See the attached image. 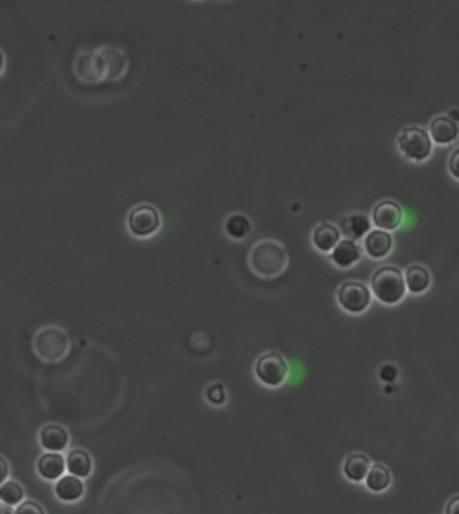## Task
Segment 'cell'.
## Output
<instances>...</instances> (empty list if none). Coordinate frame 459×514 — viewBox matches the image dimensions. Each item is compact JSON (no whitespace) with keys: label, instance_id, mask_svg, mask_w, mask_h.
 <instances>
[{"label":"cell","instance_id":"cell-17","mask_svg":"<svg viewBox=\"0 0 459 514\" xmlns=\"http://www.w3.org/2000/svg\"><path fill=\"white\" fill-rule=\"evenodd\" d=\"M68 473L77 477H87L92 471V460L84 450H73L66 460Z\"/></svg>","mask_w":459,"mask_h":514},{"label":"cell","instance_id":"cell-6","mask_svg":"<svg viewBox=\"0 0 459 514\" xmlns=\"http://www.w3.org/2000/svg\"><path fill=\"white\" fill-rule=\"evenodd\" d=\"M339 302L349 313H361L371 302V293L360 282H345L339 291Z\"/></svg>","mask_w":459,"mask_h":514},{"label":"cell","instance_id":"cell-20","mask_svg":"<svg viewBox=\"0 0 459 514\" xmlns=\"http://www.w3.org/2000/svg\"><path fill=\"white\" fill-rule=\"evenodd\" d=\"M226 231L234 240H243L252 231V223L245 215L235 214L227 219Z\"/></svg>","mask_w":459,"mask_h":514},{"label":"cell","instance_id":"cell-18","mask_svg":"<svg viewBox=\"0 0 459 514\" xmlns=\"http://www.w3.org/2000/svg\"><path fill=\"white\" fill-rule=\"evenodd\" d=\"M390 480H391L390 471L383 464H374L372 467H370V471L365 477L367 486L374 492H381L387 489L390 485Z\"/></svg>","mask_w":459,"mask_h":514},{"label":"cell","instance_id":"cell-14","mask_svg":"<svg viewBox=\"0 0 459 514\" xmlns=\"http://www.w3.org/2000/svg\"><path fill=\"white\" fill-rule=\"evenodd\" d=\"M55 493L64 501H77L84 494V483L77 476H66L55 485Z\"/></svg>","mask_w":459,"mask_h":514},{"label":"cell","instance_id":"cell-28","mask_svg":"<svg viewBox=\"0 0 459 514\" xmlns=\"http://www.w3.org/2000/svg\"><path fill=\"white\" fill-rule=\"evenodd\" d=\"M1 69H3V55L0 52V71H1Z\"/></svg>","mask_w":459,"mask_h":514},{"label":"cell","instance_id":"cell-19","mask_svg":"<svg viewBox=\"0 0 459 514\" xmlns=\"http://www.w3.org/2000/svg\"><path fill=\"white\" fill-rule=\"evenodd\" d=\"M406 281L409 292H425L430 285V274L422 266H412L407 270Z\"/></svg>","mask_w":459,"mask_h":514},{"label":"cell","instance_id":"cell-12","mask_svg":"<svg viewBox=\"0 0 459 514\" xmlns=\"http://www.w3.org/2000/svg\"><path fill=\"white\" fill-rule=\"evenodd\" d=\"M66 469V462L61 454H45L38 462V471L46 480L59 478Z\"/></svg>","mask_w":459,"mask_h":514},{"label":"cell","instance_id":"cell-2","mask_svg":"<svg viewBox=\"0 0 459 514\" xmlns=\"http://www.w3.org/2000/svg\"><path fill=\"white\" fill-rule=\"evenodd\" d=\"M374 295L384 304H396L406 292V281L402 272L393 266L379 269L372 277Z\"/></svg>","mask_w":459,"mask_h":514},{"label":"cell","instance_id":"cell-29","mask_svg":"<svg viewBox=\"0 0 459 514\" xmlns=\"http://www.w3.org/2000/svg\"><path fill=\"white\" fill-rule=\"evenodd\" d=\"M0 512H1V508H0Z\"/></svg>","mask_w":459,"mask_h":514},{"label":"cell","instance_id":"cell-7","mask_svg":"<svg viewBox=\"0 0 459 514\" xmlns=\"http://www.w3.org/2000/svg\"><path fill=\"white\" fill-rule=\"evenodd\" d=\"M402 208L391 200H386L377 205L372 215L376 227H380L386 231L395 230L402 222Z\"/></svg>","mask_w":459,"mask_h":514},{"label":"cell","instance_id":"cell-4","mask_svg":"<svg viewBox=\"0 0 459 514\" xmlns=\"http://www.w3.org/2000/svg\"><path fill=\"white\" fill-rule=\"evenodd\" d=\"M255 374L263 384L277 387L282 384L288 376V364L281 355L270 352L256 361Z\"/></svg>","mask_w":459,"mask_h":514},{"label":"cell","instance_id":"cell-15","mask_svg":"<svg viewBox=\"0 0 459 514\" xmlns=\"http://www.w3.org/2000/svg\"><path fill=\"white\" fill-rule=\"evenodd\" d=\"M340 226L342 234L345 237L352 238V240H360L370 231L371 223L365 215L355 214V215H351L342 219Z\"/></svg>","mask_w":459,"mask_h":514},{"label":"cell","instance_id":"cell-22","mask_svg":"<svg viewBox=\"0 0 459 514\" xmlns=\"http://www.w3.org/2000/svg\"><path fill=\"white\" fill-rule=\"evenodd\" d=\"M207 399L212 403V404H223L226 402V394L223 390L221 384H214L207 390Z\"/></svg>","mask_w":459,"mask_h":514},{"label":"cell","instance_id":"cell-25","mask_svg":"<svg viewBox=\"0 0 459 514\" xmlns=\"http://www.w3.org/2000/svg\"><path fill=\"white\" fill-rule=\"evenodd\" d=\"M450 171L457 179H459V148L450 159Z\"/></svg>","mask_w":459,"mask_h":514},{"label":"cell","instance_id":"cell-21","mask_svg":"<svg viewBox=\"0 0 459 514\" xmlns=\"http://www.w3.org/2000/svg\"><path fill=\"white\" fill-rule=\"evenodd\" d=\"M24 497L23 489L14 480L0 485V501L7 506H15Z\"/></svg>","mask_w":459,"mask_h":514},{"label":"cell","instance_id":"cell-26","mask_svg":"<svg viewBox=\"0 0 459 514\" xmlns=\"http://www.w3.org/2000/svg\"><path fill=\"white\" fill-rule=\"evenodd\" d=\"M8 476V464L4 461V458L0 457V485L6 480Z\"/></svg>","mask_w":459,"mask_h":514},{"label":"cell","instance_id":"cell-3","mask_svg":"<svg viewBox=\"0 0 459 514\" xmlns=\"http://www.w3.org/2000/svg\"><path fill=\"white\" fill-rule=\"evenodd\" d=\"M399 148L407 159L425 160L431 154V138L422 128H406L399 138Z\"/></svg>","mask_w":459,"mask_h":514},{"label":"cell","instance_id":"cell-8","mask_svg":"<svg viewBox=\"0 0 459 514\" xmlns=\"http://www.w3.org/2000/svg\"><path fill=\"white\" fill-rule=\"evenodd\" d=\"M339 242H340V231L333 224L321 223L320 226L316 227L313 233V243L323 253L333 250Z\"/></svg>","mask_w":459,"mask_h":514},{"label":"cell","instance_id":"cell-5","mask_svg":"<svg viewBox=\"0 0 459 514\" xmlns=\"http://www.w3.org/2000/svg\"><path fill=\"white\" fill-rule=\"evenodd\" d=\"M160 215L152 206L144 205L138 206L129 214L128 226L133 235L140 238H147L153 235L160 228Z\"/></svg>","mask_w":459,"mask_h":514},{"label":"cell","instance_id":"cell-10","mask_svg":"<svg viewBox=\"0 0 459 514\" xmlns=\"http://www.w3.org/2000/svg\"><path fill=\"white\" fill-rule=\"evenodd\" d=\"M431 138L438 144H449L458 136V126L449 117H437L431 122Z\"/></svg>","mask_w":459,"mask_h":514},{"label":"cell","instance_id":"cell-11","mask_svg":"<svg viewBox=\"0 0 459 514\" xmlns=\"http://www.w3.org/2000/svg\"><path fill=\"white\" fill-rule=\"evenodd\" d=\"M392 247V237L383 231V230H374L370 233V235L365 238V250L372 258L386 257Z\"/></svg>","mask_w":459,"mask_h":514},{"label":"cell","instance_id":"cell-24","mask_svg":"<svg viewBox=\"0 0 459 514\" xmlns=\"http://www.w3.org/2000/svg\"><path fill=\"white\" fill-rule=\"evenodd\" d=\"M398 376V371L395 367L392 365H386L381 368L380 371V377L384 380V381H393Z\"/></svg>","mask_w":459,"mask_h":514},{"label":"cell","instance_id":"cell-9","mask_svg":"<svg viewBox=\"0 0 459 514\" xmlns=\"http://www.w3.org/2000/svg\"><path fill=\"white\" fill-rule=\"evenodd\" d=\"M361 257V250L354 240H340L333 249L332 259L340 267H349Z\"/></svg>","mask_w":459,"mask_h":514},{"label":"cell","instance_id":"cell-27","mask_svg":"<svg viewBox=\"0 0 459 514\" xmlns=\"http://www.w3.org/2000/svg\"><path fill=\"white\" fill-rule=\"evenodd\" d=\"M447 513L459 514V496L458 497L453 498L449 502V505H447Z\"/></svg>","mask_w":459,"mask_h":514},{"label":"cell","instance_id":"cell-1","mask_svg":"<svg viewBox=\"0 0 459 514\" xmlns=\"http://www.w3.org/2000/svg\"><path fill=\"white\" fill-rule=\"evenodd\" d=\"M288 265V253L279 242L265 240L258 242L250 251V266L256 274L275 277Z\"/></svg>","mask_w":459,"mask_h":514},{"label":"cell","instance_id":"cell-13","mask_svg":"<svg viewBox=\"0 0 459 514\" xmlns=\"http://www.w3.org/2000/svg\"><path fill=\"white\" fill-rule=\"evenodd\" d=\"M68 442L66 429L59 426H48L41 432V443L49 451H64Z\"/></svg>","mask_w":459,"mask_h":514},{"label":"cell","instance_id":"cell-16","mask_svg":"<svg viewBox=\"0 0 459 514\" xmlns=\"http://www.w3.org/2000/svg\"><path fill=\"white\" fill-rule=\"evenodd\" d=\"M370 467H371V462L365 455L352 454L345 461L344 473L349 480L360 482L367 477Z\"/></svg>","mask_w":459,"mask_h":514},{"label":"cell","instance_id":"cell-23","mask_svg":"<svg viewBox=\"0 0 459 514\" xmlns=\"http://www.w3.org/2000/svg\"><path fill=\"white\" fill-rule=\"evenodd\" d=\"M17 513H36V514H42L43 513V509L38 505V504H35V502H31V501H27V502H23L19 508L17 509Z\"/></svg>","mask_w":459,"mask_h":514}]
</instances>
